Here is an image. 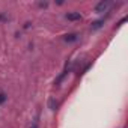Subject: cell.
<instances>
[{
  "mask_svg": "<svg viewBox=\"0 0 128 128\" xmlns=\"http://www.w3.org/2000/svg\"><path fill=\"white\" fill-rule=\"evenodd\" d=\"M77 39V33H68L66 36H65V41L66 42H72V41H76Z\"/></svg>",
  "mask_w": 128,
  "mask_h": 128,
  "instance_id": "cell-4",
  "label": "cell"
},
{
  "mask_svg": "<svg viewBox=\"0 0 128 128\" xmlns=\"http://www.w3.org/2000/svg\"><path fill=\"white\" fill-rule=\"evenodd\" d=\"M66 18L70 21H80L82 20V15H80V12H68L66 14Z\"/></svg>",
  "mask_w": 128,
  "mask_h": 128,
  "instance_id": "cell-2",
  "label": "cell"
},
{
  "mask_svg": "<svg viewBox=\"0 0 128 128\" xmlns=\"http://www.w3.org/2000/svg\"><path fill=\"white\" fill-rule=\"evenodd\" d=\"M6 98H8V96H6L3 92H0V104H3V102L6 101Z\"/></svg>",
  "mask_w": 128,
  "mask_h": 128,
  "instance_id": "cell-6",
  "label": "cell"
},
{
  "mask_svg": "<svg viewBox=\"0 0 128 128\" xmlns=\"http://www.w3.org/2000/svg\"><path fill=\"white\" fill-rule=\"evenodd\" d=\"M48 106H50V108H51V110H56V107H57V102H56L54 100H50Z\"/></svg>",
  "mask_w": 128,
  "mask_h": 128,
  "instance_id": "cell-5",
  "label": "cell"
},
{
  "mask_svg": "<svg viewBox=\"0 0 128 128\" xmlns=\"http://www.w3.org/2000/svg\"><path fill=\"white\" fill-rule=\"evenodd\" d=\"M108 8H110V2L104 0V2H100V3L95 6V12H106Z\"/></svg>",
  "mask_w": 128,
  "mask_h": 128,
  "instance_id": "cell-1",
  "label": "cell"
},
{
  "mask_svg": "<svg viewBox=\"0 0 128 128\" xmlns=\"http://www.w3.org/2000/svg\"><path fill=\"white\" fill-rule=\"evenodd\" d=\"M102 23H104V20H96V21H94L92 23V30H96V29H100L101 26H102Z\"/></svg>",
  "mask_w": 128,
  "mask_h": 128,
  "instance_id": "cell-3",
  "label": "cell"
}]
</instances>
